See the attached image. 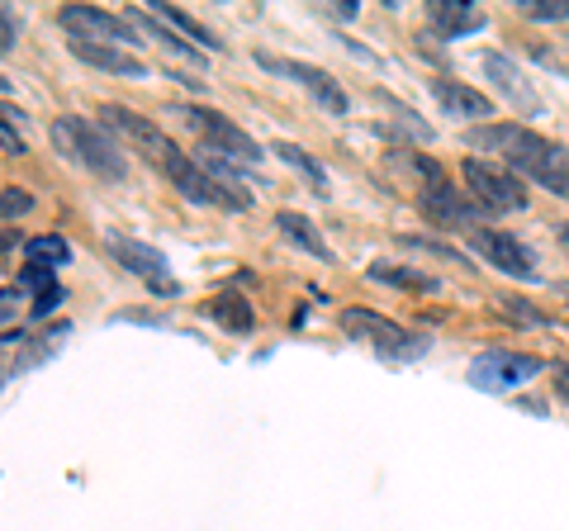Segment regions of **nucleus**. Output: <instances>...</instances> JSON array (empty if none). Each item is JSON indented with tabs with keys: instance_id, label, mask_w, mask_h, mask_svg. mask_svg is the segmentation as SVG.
Returning <instances> with one entry per match:
<instances>
[{
	"instance_id": "obj_3",
	"label": "nucleus",
	"mask_w": 569,
	"mask_h": 531,
	"mask_svg": "<svg viewBox=\"0 0 569 531\" xmlns=\"http://www.w3.org/2000/svg\"><path fill=\"white\" fill-rule=\"evenodd\" d=\"M181 114L194 133L204 138V148H213V152H223L228 162H238V167H252V162H261V148H257V138L247 133V129H238L228 114H219V110H200V104H181Z\"/></svg>"
},
{
	"instance_id": "obj_18",
	"label": "nucleus",
	"mask_w": 569,
	"mask_h": 531,
	"mask_svg": "<svg viewBox=\"0 0 569 531\" xmlns=\"http://www.w3.org/2000/svg\"><path fill=\"white\" fill-rule=\"evenodd\" d=\"M20 285H24V290H33V304H29V313H33V318H43V313H52V309L62 304V285H58V275L43 271V266H24V271H20Z\"/></svg>"
},
{
	"instance_id": "obj_21",
	"label": "nucleus",
	"mask_w": 569,
	"mask_h": 531,
	"mask_svg": "<svg viewBox=\"0 0 569 531\" xmlns=\"http://www.w3.org/2000/svg\"><path fill=\"white\" fill-rule=\"evenodd\" d=\"M427 204H432L437 209V214L441 219H447V223H470L475 228V219H479V204H470V200H460V194L451 190V186H432V200H427Z\"/></svg>"
},
{
	"instance_id": "obj_24",
	"label": "nucleus",
	"mask_w": 569,
	"mask_h": 531,
	"mask_svg": "<svg viewBox=\"0 0 569 531\" xmlns=\"http://www.w3.org/2000/svg\"><path fill=\"white\" fill-rule=\"evenodd\" d=\"M209 313L219 318L223 328H233V332H247V328H252V313L242 309V299H238V294H223V299H219V304H213Z\"/></svg>"
},
{
	"instance_id": "obj_7",
	"label": "nucleus",
	"mask_w": 569,
	"mask_h": 531,
	"mask_svg": "<svg viewBox=\"0 0 569 531\" xmlns=\"http://www.w3.org/2000/svg\"><path fill=\"white\" fill-rule=\"evenodd\" d=\"M546 370L541 357H522V351H485L470 365V384L485 389V394H503V389H518L527 380H537Z\"/></svg>"
},
{
	"instance_id": "obj_2",
	"label": "nucleus",
	"mask_w": 569,
	"mask_h": 531,
	"mask_svg": "<svg viewBox=\"0 0 569 531\" xmlns=\"http://www.w3.org/2000/svg\"><path fill=\"white\" fill-rule=\"evenodd\" d=\"M52 148H58L67 162L104 176V181H123V171H129L119 143L110 138V129L96 123V119H81V114H62L58 123H52Z\"/></svg>"
},
{
	"instance_id": "obj_19",
	"label": "nucleus",
	"mask_w": 569,
	"mask_h": 531,
	"mask_svg": "<svg viewBox=\"0 0 569 531\" xmlns=\"http://www.w3.org/2000/svg\"><path fill=\"white\" fill-rule=\"evenodd\" d=\"M276 223H280V233H284V238H290V242L299 247V252H309V257H323V261L332 257V252H328V242L318 238V228H313L305 214H280Z\"/></svg>"
},
{
	"instance_id": "obj_31",
	"label": "nucleus",
	"mask_w": 569,
	"mask_h": 531,
	"mask_svg": "<svg viewBox=\"0 0 569 531\" xmlns=\"http://www.w3.org/2000/svg\"><path fill=\"white\" fill-rule=\"evenodd\" d=\"M6 86H10V81H6V77H0V91H6Z\"/></svg>"
},
{
	"instance_id": "obj_12",
	"label": "nucleus",
	"mask_w": 569,
	"mask_h": 531,
	"mask_svg": "<svg viewBox=\"0 0 569 531\" xmlns=\"http://www.w3.org/2000/svg\"><path fill=\"white\" fill-rule=\"evenodd\" d=\"M261 67H271V72H280V77H290V81H299L305 91L313 96V100H323V110L328 114H347V91L337 86L323 67H309V62H284V58H271V52H261L257 58Z\"/></svg>"
},
{
	"instance_id": "obj_26",
	"label": "nucleus",
	"mask_w": 569,
	"mask_h": 531,
	"mask_svg": "<svg viewBox=\"0 0 569 531\" xmlns=\"http://www.w3.org/2000/svg\"><path fill=\"white\" fill-rule=\"evenodd\" d=\"M376 280H395V285H418V290H432V280L427 275H408V271H395V266H376V271H370Z\"/></svg>"
},
{
	"instance_id": "obj_25",
	"label": "nucleus",
	"mask_w": 569,
	"mask_h": 531,
	"mask_svg": "<svg viewBox=\"0 0 569 531\" xmlns=\"http://www.w3.org/2000/svg\"><path fill=\"white\" fill-rule=\"evenodd\" d=\"M33 209V194L24 186H0V219H20Z\"/></svg>"
},
{
	"instance_id": "obj_28",
	"label": "nucleus",
	"mask_w": 569,
	"mask_h": 531,
	"mask_svg": "<svg viewBox=\"0 0 569 531\" xmlns=\"http://www.w3.org/2000/svg\"><path fill=\"white\" fill-rule=\"evenodd\" d=\"M14 48V14L10 6H0V52H10Z\"/></svg>"
},
{
	"instance_id": "obj_9",
	"label": "nucleus",
	"mask_w": 569,
	"mask_h": 531,
	"mask_svg": "<svg viewBox=\"0 0 569 531\" xmlns=\"http://www.w3.org/2000/svg\"><path fill=\"white\" fill-rule=\"evenodd\" d=\"M470 247H475L479 257H489L503 275H512V280H537V261H531V252L512 233H498V228H470Z\"/></svg>"
},
{
	"instance_id": "obj_20",
	"label": "nucleus",
	"mask_w": 569,
	"mask_h": 531,
	"mask_svg": "<svg viewBox=\"0 0 569 531\" xmlns=\"http://www.w3.org/2000/svg\"><path fill=\"white\" fill-rule=\"evenodd\" d=\"M24 257H29V266L58 271L62 261H71V247H67V238H58V233H39V238L24 242Z\"/></svg>"
},
{
	"instance_id": "obj_8",
	"label": "nucleus",
	"mask_w": 569,
	"mask_h": 531,
	"mask_svg": "<svg viewBox=\"0 0 569 531\" xmlns=\"http://www.w3.org/2000/svg\"><path fill=\"white\" fill-rule=\"evenodd\" d=\"M167 176L176 181V190H181L186 200H194V204H213V209H247L252 204V194H242L238 186H223L219 176H209L200 162H190V157H181L176 167H167Z\"/></svg>"
},
{
	"instance_id": "obj_15",
	"label": "nucleus",
	"mask_w": 569,
	"mask_h": 531,
	"mask_svg": "<svg viewBox=\"0 0 569 531\" xmlns=\"http://www.w3.org/2000/svg\"><path fill=\"white\" fill-rule=\"evenodd\" d=\"M427 14H432V24H437L441 33H451V39L485 29V14H479L470 0H432V6H427Z\"/></svg>"
},
{
	"instance_id": "obj_5",
	"label": "nucleus",
	"mask_w": 569,
	"mask_h": 531,
	"mask_svg": "<svg viewBox=\"0 0 569 531\" xmlns=\"http://www.w3.org/2000/svg\"><path fill=\"white\" fill-rule=\"evenodd\" d=\"M342 328L356 332V338H366L385 361H418L422 351H427L422 332H408V328H399V323H385V318L366 313V309H347V313H342Z\"/></svg>"
},
{
	"instance_id": "obj_22",
	"label": "nucleus",
	"mask_w": 569,
	"mask_h": 531,
	"mask_svg": "<svg viewBox=\"0 0 569 531\" xmlns=\"http://www.w3.org/2000/svg\"><path fill=\"white\" fill-rule=\"evenodd\" d=\"M276 157H284V162H290L295 171H305V176H309V181H313L318 190L328 186V171L318 167V162H313V157H309L305 148H295V143H276Z\"/></svg>"
},
{
	"instance_id": "obj_4",
	"label": "nucleus",
	"mask_w": 569,
	"mask_h": 531,
	"mask_svg": "<svg viewBox=\"0 0 569 531\" xmlns=\"http://www.w3.org/2000/svg\"><path fill=\"white\" fill-rule=\"evenodd\" d=\"M100 119H104V129H110V133H123V138H129V143H133L142 157H148V162H157L162 171H167V167H176V162L186 157V152L176 148L162 129H157L152 119H142L138 110H129V104H104Z\"/></svg>"
},
{
	"instance_id": "obj_14",
	"label": "nucleus",
	"mask_w": 569,
	"mask_h": 531,
	"mask_svg": "<svg viewBox=\"0 0 569 531\" xmlns=\"http://www.w3.org/2000/svg\"><path fill=\"white\" fill-rule=\"evenodd\" d=\"M71 52H77L81 62L100 67V72H119V77H142V72H148L138 52H123V48H104V43H81V39H71Z\"/></svg>"
},
{
	"instance_id": "obj_30",
	"label": "nucleus",
	"mask_w": 569,
	"mask_h": 531,
	"mask_svg": "<svg viewBox=\"0 0 569 531\" xmlns=\"http://www.w3.org/2000/svg\"><path fill=\"white\" fill-rule=\"evenodd\" d=\"M0 384H6V365H0Z\"/></svg>"
},
{
	"instance_id": "obj_11",
	"label": "nucleus",
	"mask_w": 569,
	"mask_h": 531,
	"mask_svg": "<svg viewBox=\"0 0 569 531\" xmlns=\"http://www.w3.org/2000/svg\"><path fill=\"white\" fill-rule=\"evenodd\" d=\"M110 252L119 257L123 271H133L152 294H176V290H181V285H176V275L167 271V257L157 252V247H148V242H129V238H114V242H110Z\"/></svg>"
},
{
	"instance_id": "obj_17",
	"label": "nucleus",
	"mask_w": 569,
	"mask_h": 531,
	"mask_svg": "<svg viewBox=\"0 0 569 531\" xmlns=\"http://www.w3.org/2000/svg\"><path fill=\"white\" fill-rule=\"evenodd\" d=\"M485 72L498 81V91H503L512 104H518V110H537V96L527 91L522 72H518V67H512V62L503 58V52H489V58H485Z\"/></svg>"
},
{
	"instance_id": "obj_10",
	"label": "nucleus",
	"mask_w": 569,
	"mask_h": 531,
	"mask_svg": "<svg viewBox=\"0 0 569 531\" xmlns=\"http://www.w3.org/2000/svg\"><path fill=\"white\" fill-rule=\"evenodd\" d=\"M466 181L479 194V204H489V209H522L527 204L522 181L508 167H493V162H479V157H470V162H466Z\"/></svg>"
},
{
	"instance_id": "obj_23",
	"label": "nucleus",
	"mask_w": 569,
	"mask_h": 531,
	"mask_svg": "<svg viewBox=\"0 0 569 531\" xmlns=\"http://www.w3.org/2000/svg\"><path fill=\"white\" fill-rule=\"evenodd\" d=\"M20 123H24V114L14 110V104H0V148H6V152H14V157H24Z\"/></svg>"
},
{
	"instance_id": "obj_29",
	"label": "nucleus",
	"mask_w": 569,
	"mask_h": 531,
	"mask_svg": "<svg viewBox=\"0 0 569 531\" xmlns=\"http://www.w3.org/2000/svg\"><path fill=\"white\" fill-rule=\"evenodd\" d=\"M10 247H20V233H6V228H0V252H10Z\"/></svg>"
},
{
	"instance_id": "obj_16",
	"label": "nucleus",
	"mask_w": 569,
	"mask_h": 531,
	"mask_svg": "<svg viewBox=\"0 0 569 531\" xmlns=\"http://www.w3.org/2000/svg\"><path fill=\"white\" fill-rule=\"evenodd\" d=\"M148 14H152V20H162L171 33H186V39L190 43H204L209 52H219L223 43L219 39H213V33L200 24V20H194V14H186V10H176V6H167V0H148Z\"/></svg>"
},
{
	"instance_id": "obj_13",
	"label": "nucleus",
	"mask_w": 569,
	"mask_h": 531,
	"mask_svg": "<svg viewBox=\"0 0 569 531\" xmlns=\"http://www.w3.org/2000/svg\"><path fill=\"white\" fill-rule=\"evenodd\" d=\"M432 96L441 100V110L451 119H489L493 114V100L470 91V86H460V81H432Z\"/></svg>"
},
{
	"instance_id": "obj_6",
	"label": "nucleus",
	"mask_w": 569,
	"mask_h": 531,
	"mask_svg": "<svg viewBox=\"0 0 569 531\" xmlns=\"http://www.w3.org/2000/svg\"><path fill=\"white\" fill-rule=\"evenodd\" d=\"M58 24L81 43H104V48H123V52L138 43L133 20H119V14H104L96 6H67L58 14Z\"/></svg>"
},
{
	"instance_id": "obj_27",
	"label": "nucleus",
	"mask_w": 569,
	"mask_h": 531,
	"mask_svg": "<svg viewBox=\"0 0 569 531\" xmlns=\"http://www.w3.org/2000/svg\"><path fill=\"white\" fill-rule=\"evenodd\" d=\"M522 10L531 20H560V14H569L565 6H546V0H522Z\"/></svg>"
},
{
	"instance_id": "obj_1",
	"label": "nucleus",
	"mask_w": 569,
	"mask_h": 531,
	"mask_svg": "<svg viewBox=\"0 0 569 531\" xmlns=\"http://www.w3.org/2000/svg\"><path fill=\"white\" fill-rule=\"evenodd\" d=\"M470 143L485 148V152H498L508 162V171H522L546 190H556V194L569 190V152L541 133L512 129V123H489V129L470 133Z\"/></svg>"
}]
</instances>
